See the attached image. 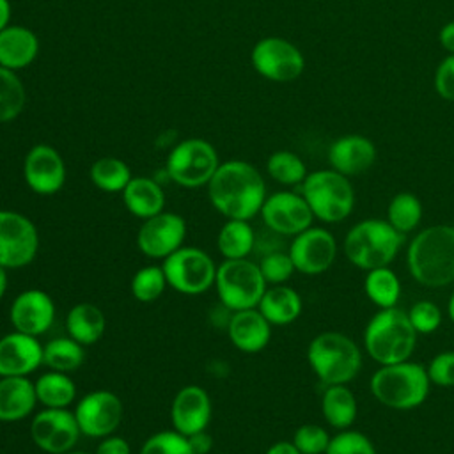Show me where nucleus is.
<instances>
[{"label":"nucleus","mask_w":454,"mask_h":454,"mask_svg":"<svg viewBox=\"0 0 454 454\" xmlns=\"http://www.w3.org/2000/svg\"><path fill=\"white\" fill-rule=\"evenodd\" d=\"M211 206L227 220H250L266 200V183L261 172L245 160H227L218 165L207 183Z\"/></svg>","instance_id":"1"},{"label":"nucleus","mask_w":454,"mask_h":454,"mask_svg":"<svg viewBox=\"0 0 454 454\" xmlns=\"http://www.w3.org/2000/svg\"><path fill=\"white\" fill-rule=\"evenodd\" d=\"M406 268L424 287H447L454 282V225L420 229L406 247Z\"/></svg>","instance_id":"2"},{"label":"nucleus","mask_w":454,"mask_h":454,"mask_svg":"<svg viewBox=\"0 0 454 454\" xmlns=\"http://www.w3.org/2000/svg\"><path fill=\"white\" fill-rule=\"evenodd\" d=\"M27 101V92L16 71L0 66V122L16 119Z\"/></svg>","instance_id":"37"},{"label":"nucleus","mask_w":454,"mask_h":454,"mask_svg":"<svg viewBox=\"0 0 454 454\" xmlns=\"http://www.w3.org/2000/svg\"><path fill=\"white\" fill-rule=\"evenodd\" d=\"M186 438H188V443H190L193 454H207L213 447V438L209 436V433H206V429L193 433Z\"/></svg>","instance_id":"47"},{"label":"nucleus","mask_w":454,"mask_h":454,"mask_svg":"<svg viewBox=\"0 0 454 454\" xmlns=\"http://www.w3.org/2000/svg\"><path fill=\"white\" fill-rule=\"evenodd\" d=\"M404 245V234L397 232L383 218L356 222L342 239L346 259L358 270L369 271L390 266Z\"/></svg>","instance_id":"5"},{"label":"nucleus","mask_w":454,"mask_h":454,"mask_svg":"<svg viewBox=\"0 0 454 454\" xmlns=\"http://www.w3.org/2000/svg\"><path fill=\"white\" fill-rule=\"evenodd\" d=\"M424 216V207L420 199L411 192L395 193L387 206V222L401 234H410L417 231Z\"/></svg>","instance_id":"33"},{"label":"nucleus","mask_w":454,"mask_h":454,"mask_svg":"<svg viewBox=\"0 0 454 454\" xmlns=\"http://www.w3.org/2000/svg\"><path fill=\"white\" fill-rule=\"evenodd\" d=\"M408 317L419 335L434 333L443 321V314H442L440 307L431 300L415 301L411 305V309L408 310Z\"/></svg>","instance_id":"42"},{"label":"nucleus","mask_w":454,"mask_h":454,"mask_svg":"<svg viewBox=\"0 0 454 454\" xmlns=\"http://www.w3.org/2000/svg\"><path fill=\"white\" fill-rule=\"evenodd\" d=\"M433 85L442 99L454 101V53H449L440 60L434 71Z\"/></svg>","instance_id":"45"},{"label":"nucleus","mask_w":454,"mask_h":454,"mask_svg":"<svg viewBox=\"0 0 454 454\" xmlns=\"http://www.w3.org/2000/svg\"><path fill=\"white\" fill-rule=\"evenodd\" d=\"M321 413L335 431L349 429L358 415V401L348 385H326L321 395Z\"/></svg>","instance_id":"29"},{"label":"nucleus","mask_w":454,"mask_h":454,"mask_svg":"<svg viewBox=\"0 0 454 454\" xmlns=\"http://www.w3.org/2000/svg\"><path fill=\"white\" fill-rule=\"evenodd\" d=\"M89 177L96 188L106 193H119L131 181V170L121 158L115 156H101L98 158L90 170Z\"/></svg>","instance_id":"35"},{"label":"nucleus","mask_w":454,"mask_h":454,"mask_svg":"<svg viewBox=\"0 0 454 454\" xmlns=\"http://www.w3.org/2000/svg\"><path fill=\"white\" fill-rule=\"evenodd\" d=\"M266 172L273 181L284 186L301 184L309 174L305 161L296 153L286 151V149H280L270 154L266 161Z\"/></svg>","instance_id":"36"},{"label":"nucleus","mask_w":454,"mask_h":454,"mask_svg":"<svg viewBox=\"0 0 454 454\" xmlns=\"http://www.w3.org/2000/svg\"><path fill=\"white\" fill-rule=\"evenodd\" d=\"M85 360V349L80 342L67 337H55L43 346V365L51 371L73 372Z\"/></svg>","instance_id":"34"},{"label":"nucleus","mask_w":454,"mask_h":454,"mask_svg":"<svg viewBox=\"0 0 454 454\" xmlns=\"http://www.w3.org/2000/svg\"><path fill=\"white\" fill-rule=\"evenodd\" d=\"M55 303L43 289L21 291L9 307V319L16 332L39 337L50 330L55 321Z\"/></svg>","instance_id":"19"},{"label":"nucleus","mask_w":454,"mask_h":454,"mask_svg":"<svg viewBox=\"0 0 454 454\" xmlns=\"http://www.w3.org/2000/svg\"><path fill=\"white\" fill-rule=\"evenodd\" d=\"M11 21V2L0 0V30H4Z\"/></svg>","instance_id":"50"},{"label":"nucleus","mask_w":454,"mask_h":454,"mask_svg":"<svg viewBox=\"0 0 454 454\" xmlns=\"http://www.w3.org/2000/svg\"><path fill=\"white\" fill-rule=\"evenodd\" d=\"M362 360L360 346L342 332H321L307 346L309 367L325 387L351 383L362 371Z\"/></svg>","instance_id":"6"},{"label":"nucleus","mask_w":454,"mask_h":454,"mask_svg":"<svg viewBox=\"0 0 454 454\" xmlns=\"http://www.w3.org/2000/svg\"><path fill=\"white\" fill-rule=\"evenodd\" d=\"M369 390L372 397L385 408L408 411L426 403L429 397L431 381L422 364L404 360L380 365L369 380Z\"/></svg>","instance_id":"4"},{"label":"nucleus","mask_w":454,"mask_h":454,"mask_svg":"<svg viewBox=\"0 0 454 454\" xmlns=\"http://www.w3.org/2000/svg\"><path fill=\"white\" fill-rule=\"evenodd\" d=\"M325 454H378L372 440L358 429L337 431L326 447Z\"/></svg>","instance_id":"39"},{"label":"nucleus","mask_w":454,"mask_h":454,"mask_svg":"<svg viewBox=\"0 0 454 454\" xmlns=\"http://www.w3.org/2000/svg\"><path fill=\"white\" fill-rule=\"evenodd\" d=\"M94 454H131V445L128 443L126 438L112 433L101 438Z\"/></svg>","instance_id":"46"},{"label":"nucleus","mask_w":454,"mask_h":454,"mask_svg":"<svg viewBox=\"0 0 454 454\" xmlns=\"http://www.w3.org/2000/svg\"><path fill=\"white\" fill-rule=\"evenodd\" d=\"M257 74L270 82H293L305 69V57L296 44L284 37L270 35L259 39L250 53Z\"/></svg>","instance_id":"11"},{"label":"nucleus","mask_w":454,"mask_h":454,"mask_svg":"<svg viewBox=\"0 0 454 454\" xmlns=\"http://www.w3.org/2000/svg\"><path fill=\"white\" fill-rule=\"evenodd\" d=\"M287 252L298 273L314 277L328 271L333 266L339 245L328 229L310 225L309 229L293 236Z\"/></svg>","instance_id":"14"},{"label":"nucleus","mask_w":454,"mask_h":454,"mask_svg":"<svg viewBox=\"0 0 454 454\" xmlns=\"http://www.w3.org/2000/svg\"><path fill=\"white\" fill-rule=\"evenodd\" d=\"M66 330L82 346L96 344L106 330L105 312L90 301H80L67 310Z\"/></svg>","instance_id":"28"},{"label":"nucleus","mask_w":454,"mask_h":454,"mask_svg":"<svg viewBox=\"0 0 454 454\" xmlns=\"http://www.w3.org/2000/svg\"><path fill=\"white\" fill-rule=\"evenodd\" d=\"M364 291L378 309L395 307L401 300V280L390 266L374 268L365 271Z\"/></svg>","instance_id":"32"},{"label":"nucleus","mask_w":454,"mask_h":454,"mask_svg":"<svg viewBox=\"0 0 454 454\" xmlns=\"http://www.w3.org/2000/svg\"><path fill=\"white\" fill-rule=\"evenodd\" d=\"M376 161V145L371 138L356 133L335 138L328 147L330 168L346 177H355L367 172Z\"/></svg>","instance_id":"21"},{"label":"nucleus","mask_w":454,"mask_h":454,"mask_svg":"<svg viewBox=\"0 0 454 454\" xmlns=\"http://www.w3.org/2000/svg\"><path fill=\"white\" fill-rule=\"evenodd\" d=\"M211 420V399L200 385H184L170 404L172 429L190 436L204 431Z\"/></svg>","instance_id":"20"},{"label":"nucleus","mask_w":454,"mask_h":454,"mask_svg":"<svg viewBox=\"0 0 454 454\" xmlns=\"http://www.w3.org/2000/svg\"><path fill=\"white\" fill-rule=\"evenodd\" d=\"M417 337L406 310L378 309L364 328V349L378 365L397 364L411 358Z\"/></svg>","instance_id":"3"},{"label":"nucleus","mask_w":454,"mask_h":454,"mask_svg":"<svg viewBox=\"0 0 454 454\" xmlns=\"http://www.w3.org/2000/svg\"><path fill=\"white\" fill-rule=\"evenodd\" d=\"M220 165L218 153L204 138H184L177 142L167 156L165 172L183 188L207 186Z\"/></svg>","instance_id":"9"},{"label":"nucleus","mask_w":454,"mask_h":454,"mask_svg":"<svg viewBox=\"0 0 454 454\" xmlns=\"http://www.w3.org/2000/svg\"><path fill=\"white\" fill-rule=\"evenodd\" d=\"M34 385L37 403L43 404V408H67L76 399V385L67 372L50 369L41 374Z\"/></svg>","instance_id":"31"},{"label":"nucleus","mask_w":454,"mask_h":454,"mask_svg":"<svg viewBox=\"0 0 454 454\" xmlns=\"http://www.w3.org/2000/svg\"><path fill=\"white\" fill-rule=\"evenodd\" d=\"M259 215L270 232L291 238L309 229L314 222V215L303 195L289 190L268 195Z\"/></svg>","instance_id":"16"},{"label":"nucleus","mask_w":454,"mask_h":454,"mask_svg":"<svg viewBox=\"0 0 454 454\" xmlns=\"http://www.w3.org/2000/svg\"><path fill=\"white\" fill-rule=\"evenodd\" d=\"M447 316H449L450 323L454 325V291H452V294L449 296V301H447Z\"/></svg>","instance_id":"52"},{"label":"nucleus","mask_w":454,"mask_h":454,"mask_svg":"<svg viewBox=\"0 0 454 454\" xmlns=\"http://www.w3.org/2000/svg\"><path fill=\"white\" fill-rule=\"evenodd\" d=\"M167 287H168V284H167L163 268L156 266V264L140 268L138 271H135V275L131 277V282H129V291H131L133 298L142 303L158 300Z\"/></svg>","instance_id":"38"},{"label":"nucleus","mask_w":454,"mask_h":454,"mask_svg":"<svg viewBox=\"0 0 454 454\" xmlns=\"http://www.w3.org/2000/svg\"><path fill=\"white\" fill-rule=\"evenodd\" d=\"M121 193H122V202L126 209L133 216L142 220L161 213L165 207L163 188L160 186V183L145 176L131 177V181L126 184V188Z\"/></svg>","instance_id":"27"},{"label":"nucleus","mask_w":454,"mask_h":454,"mask_svg":"<svg viewBox=\"0 0 454 454\" xmlns=\"http://www.w3.org/2000/svg\"><path fill=\"white\" fill-rule=\"evenodd\" d=\"M66 454H89V452H82V450H69V452H66Z\"/></svg>","instance_id":"53"},{"label":"nucleus","mask_w":454,"mask_h":454,"mask_svg":"<svg viewBox=\"0 0 454 454\" xmlns=\"http://www.w3.org/2000/svg\"><path fill=\"white\" fill-rule=\"evenodd\" d=\"M438 41L447 53H454V21H449L440 28Z\"/></svg>","instance_id":"48"},{"label":"nucleus","mask_w":454,"mask_h":454,"mask_svg":"<svg viewBox=\"0 0 454 454\" xmlns=\"http://www.w3.org/2000/svg\"><path fill=\"white\" fill-rule=\"evenodd\" d=\"M427 376L431 385L436 387H454V349H445L436 353L427 367Z\"/></svg>","instance_id":"44"},{"label":"nucleus","mask_w":454,"mask_h":454,"mask_svg":"<svg viewBox=\"0 0 454 454\" xmlns=\"http://www.w3.org/2000/svg\"><path fill=\"white\" fill-rule=\"evenodd\" d=\"M330 433L319 424H301L293 433V443L301 454H325L330 443Z\"/></svg>","instance_id":"43"},{"label":"nucleus","mask_w":454,"mask_h":454,"mask_svg":"<svg viewBox=\"0 0 454 454\" xmlns=\"http://www.w3.org/2000/svg\"><path fill=\"white\" fill-rule=\"evenodd\" d=\"M161 268L168 287L181 294L197 296L215 286L216 264L199 247H179L163 259Z\"/></svg>","instance_id":"10"},{"label":"nucleus","mask_w":454,"mask_h":454,"mask_svg":"<svg viewBox=\"0 0 454 454\" xmlns=\"http://www.w3.org/2000/svg\"><path fill=\"white\" fill-rule=\"evenodd\" d=\"M39 53L37 35L23 25H7L0 30V66L20 71L30 66Z\"/></svg>","instance_id":"25"},{"label":"nucleus","mask_w":454,"mask_h":454,"mask_svg":"<svg viewBox=\"0 0 454 454\" xmlns=\"http://www.w3.org/2000/svg\"><path fill=\"white\" fill-rule=\"evenodd\" d=\"M35 404V385L28 376H0V422L23 420Z\"/></svg>","instance_id":"24"},{"label":"nucleus","mask_w":454,"mask_h":454,"mask_svg":"<svg viewBox=\"0 0 454 454\" xmlns=\"http://www.w3.org/2000/svg\"><path fill=\"white\" fill-rule=\"evenodd\" d=\"M300 193L307 200L314 218L323 223H339L346 220L353 213L356 202L349 177L333 168L309 172L300 184Z\"/></svg>","instance_id":"7"},{"label":"nucleus","mask_w":454,"mask_h":454,"mask_svg":"<svg viewBox=\"0 0 454 454\" xmlns=\"http://www.w3.org/2000/svg\"><path fill=\"white\" fill-rule=\"evenodd\" d=\"M186 236V222L181 215L161 211L142 222L137 232V247L149 259H165L179 247Z\"/></svg>","instance_id":"17"},{"label":"nucleus","mask_w":454,"mask_h":454,"mask_svg":"<svg viewBox=\"0 0 454 454\" xmlns=\"http://www.w3.org/2000/svg\"><path fill=\"white\" fill-rule=\"evenodd\" d=\"M140 454H193L188 438L176 429L151 434L140 447Z\"/></svg>","instance_id":"41"},{"label":"nucleus","mask_w":454,"mask_h":454,"mask_svg":"<svg viewBox=\"0 0 454 454\" xmlns=\"http://www.w3.org/2000/svg\"><path fill=\"white\" fill-rule=\"evenodd\" d=\"M257 309L271 326H286L301 316L303 301L296 289L286 284H277L266 287Z\"/></svg>","instance_id":"26"},{"label":"nucleus","mask_w":454,"mask_h":454,"mask_svg":"<svg viewBox=\"0 0 454 454\" xmlns=\"http://www.w3.org/2000/svg\"><path fill=\"white\" fill-rule=\"evenodd\" d=\"M7 271L4 266H0V300L4 298L7 287H9V277H7Z\"/></svg>","instance_id":"51"},{"label":"nucleus","mask_w":454,"mask_h":454,"mask_svg":"<svg viewBox=\"0 0 454 454\" xmlns=\"http://www.w3.org/2000/svg\"><path fill=\"white\" fill-rule=\"evenodd\" d=\"M27 186L37 195H53L66 183V163L60 153L48 144H35L23 160Z\"/></svg>","instance_id":"18"},{"label":"nucleus","mask_w":454,"mask_h":454,"mask_svg":"<svg viewBox=\"0 0 454 454\" xmlns=\"http://www.w3.org/2000/svg\"><path fill=\"white\" fill-rule=\"evenodd\" d=\"M74 417L82 434L89 438H105L121 426L122 401L112 390H92L78 399Z\"/></svg>","instance_id":"15"},{"label":"nucleus","mask_w":454,"mask_h":454,"mask_svg":"<svg viewBox=\"0 0 454 454\" xmlns=\"http://www.w3.org/2000/svg\"><path fill=\"white\" fill-rule=\"evenodd\" d=\"M257 264H259V270H261L266 284H270V286L286 284L296 271L289 252H284L278 248L266 252Z\"/></svg>","instance_id":"40"},{"label":"nucleus","mask_w":454,"mask_h":454,"mask_svg":"<svg viewBox=\"0 0 454 454\" xmlns=\"http://www.w3.org/2000/svg\"><path fill=\"white\" fill-rule=\"evenodd\" d=\"M43 365V344L34 335L11 332L0 337V376H28Z\"/></svg>","instance_id":"22"},{"label":"nucleus","mask_w":454,"mask_h":454,"mask_svg":"<svg viewBox=\"0 0 454 454\" xmlns=\"http://www.w3.org/2000/svg\"><path fill=\"white\" fill-rule=\"evenodd\" d=\"M39 250V232L23 213L0 209V266L18 270L28 266Z\"/></svg>","instance_id":"12"},{"label":"nucleus","mask_w":454,"mask_h":454,"mask_svg":"<svg viewBox=\"0 0 454 454\" xmlns=\"http://www.w3.org/2000/svg\"><path fill=\"white\" fill-rule=\"evenodd\" d=\"M264 454H301L293 442H287V440H280V442H275L271 443Z\"/></svg>","instance_id":"49"},{"label":"nucleus","mask_w":454,"mask_h":454,"mask_svg":"<svg viewBox=\"0 0 454 454\" xmlns=\"http://www.w3.org/2000/svg\"><path fill=\"white\" fill-rule=\"evenodd\" d=\"M227 337L241 353H259L271 339V325L257 307L234 310L225 326Z\"/></svg>","instance_id":"23"},{"label":"nucleus","mask_w":454,"mask_h":454,"mask_svg":"<svg viewBox=\"0 0 454 454\" xmlns=\"http://www.w3.org/2000/svg\"><path fill=\"white\" fill-rule=\"evenodd\" d=\"M80 434L74 411L67 408H43L30 420V438L46 454L73 450Z\"/></svg>","instance_id":"13"},{"label":"nucleus","mask_w":454,"mask_h":454,"mask_svg":"<svg viewBox=\"0 0 454 454\" xmlns=\"http://www.w3.org/2000/svg\"><path fill=\"white\" fill-rule=\"evenodd\" d=\"M257 236L248 220H227L216 236V247L223 259H247L255 248Z\"/></svg>","instance_id":"30"},{"label":"nucleus","mask_w":454,"mask_h":454,"mask_svg":"<svg viewBox=\"0 0 454 454\" xmlns=\"http://www.w3.org/2000/svg\"><path fill=\"white\" fill-rule=\"evenodd\" d=\"M215 287L220 303L234 312L257 307L268 284L259 264L247 257L223 259L220 266H216Z\"/></svg>","instance_id":"8"}]
</instances>
